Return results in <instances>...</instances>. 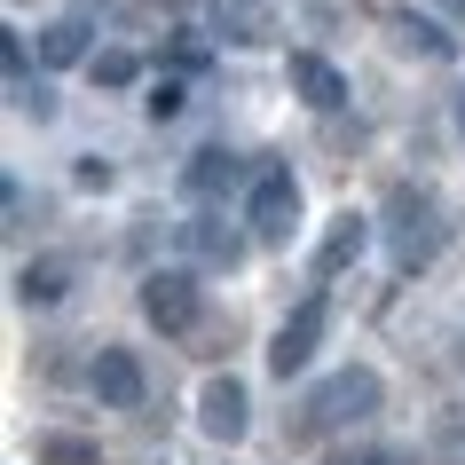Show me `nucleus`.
<instances>
[{
  "instance_id": "nucleus-16",
  "label": "nucleus",
  "mask_w": 465,
  "mask_h": 465,
  "mask_svg": "<svg viewBox=\"0 0 465 465\" xmlns=\"http://www.w3.org/2000/svg\"><path fill=\"white\" fill-rule=\"evenodd\" d=\"M87 79H95V87H134V55H126V48H95Z\"/></svg>"
},
{
  "instance_id": "nucleus-5",
  "label": "nucleus",
  "mask_w": 465,
  "mask_h": 465,
  "mask_svg": "<svg viewBox=\"0 0 465 465\" xmlns=\"http://www.w3.org/2000/svg\"><path fill=\"white\" fill-rule=\"evenodd\" d=\"M323 323H331L323 292H308V300L292 308V316L276 323V340H269V371H276V379H300V371L316 363V347H323Z\"/></svg>"
},
{
  "instance_id": "nucleus-7",
  "label": "nucleus",
  "mask_w": 465,
  "mask_h": 465,
  "mask_svg": "<svg viewBox=\"0 0 465 465\" xmlns=\"http://www.w3.org/2000/svg\"><path fill=\"white\" fill-rule=\"evenodd\" d=\"M237 182H245V158H237L229 143H205L190 166H182V197H190V205H221Z\"/></svg>"
},
{
  "instance_id": "nucleus-10",
  "label": "nucleus",
  "mask_w": 465,
  "mask_h": 465,
  "mask_svg": "<svg viewBox=\"0 0 465 465\" xmlns=\"http://www.w3.org/2000/svg\"><path fill=\"white\" fill-rule=\"evenodd\" d=\"M284 79H292V95L308 103V111H340L347 103V79L323 64L316 48H292V64H284Z\"/></svg>"
},
{
  "instance_id": "nucleus-2",
  "label": "nucleus",
  "mask_w": 465,
  "mask_h": 465,
  "mask_svg": "<svg viewBox=\"0 0 465 465\" xmlns=\"http://www.w3.org/2000/svg\"><path fill=\"white\" fill-rule=\"evenodd\" d=\"M387 237H394V269H426V261L441 252V237H450V221H441L434 190L402 182V190L387 197Z\"/></svg>"
},
{
  "instance_id": "nucleus-20",
  "label": "nucleus",
  "mask_w": 465,
  "mask_h": 465,
  "mask_svg": "<svg viewBox=\"0 0 465 465\" xmlns=\"http://www.w3.org/2000/svg\"><path fill=\"white\" fill-rule=\"evenodd\" d=\"M182 111V79H166V87H150V119H173Z\"/></svg>"
},
{
  "instance_id": "nucleus-8",
  "label": "nucleus",
  "mask_w": 465,
  "mask_h": 465,
  "mask_svg": "<svg viewBox=\"0 0 465 465\" xmlns=\"http://www.w3.org/2000/svg\"><path fill=\"white\" fill-rule=\"evenodd\" d=\"M87 387H95L103 411H143V363H134V347H103L87 363Z\"/></svg>"
},
{
  "instance_id": "nucleus-15",
  "label": "nucleus",
  "mask_w": 465,
  "mask_h": 465,
  "mask_svg": "<svg viewBox=\"0 0 465 465\" xmlns=\"http://www.w3.org/2000/svg\"><path fill=\"white\" fill-rule=\"evenodd\" d=\"M394 40H402V48H418V55H450V32L441 25H426V16H411V8H402V16H394Z\"/></svg>"
},
{
  "instance_id": "nucleus-4",
  "label": "nucleus",
  "mask_w": 465,
  "mask_h": 465,
  "mask_svg": "<svg viewBox=\"0 0 465 465\" xmlns=\"http://www.w3.org/2000/svg\"><path fill=\"white\" fill-rule=\"evenodd\" d=\"M197 308H205V292H197V269H150V276H143V316L158 323L166 340L197 331Z\"/></svg>"
},
{
  "instance_id": "nucleus-9",
  "label": "nucleus",
  "mask_w": 465,
  "mask_h": 465,
  "mask_svg": "<svg viewBox=\"0 0 465 465\" xmlns=\"http://www.w3.org/2000/svg\"><path fill=\"white\" fill-rule=\"evenodd\" d=\"M205 25H213L229 48H269V40H276V8H269V0H213Z\"/></svg>"
},
{
  "instance_id": "nucleus-14",
  "label": "nucleus",
  "mask_w": 465,
  "mask_h": 465,
  "mask_svg": "<svg viewBox=\"0 0 465 465\" xmlns=\"http://www.w3.org/2000/svg\"><path fill=\"white\" fill-rule=\"evenodd\" d=\"M72 292V261H25V269H16V300H25V308H55V300Z\"/></svg>"
},
{
  "instance_id": "nucleus-17",
  "label": "nucleus",
  "mask_w": 465,
  "mask_h": 465,
  "mask_svg": "<svg viewBox=\"0 0 465 465\" xmlns=\"http://www.w3.org/2000/svg\"><path fill=\"white\" fill-rule=\"evenodd\" d=\"M40 465H95V441H79V434H40Z\"/></svg>"
},
{
  "instance_id": "nucleus-6",
  "label": "nucleus",
  "mask_w": 465,
  "mask_h": 465,
  "mask_svg": "<svg viewBox=\"0 0 465 465\" xmlns=\"http://www.w3.org/2000/svg\"><path fill=\"white\" fill-rule=\"evenodd\" d=\"M197 426H205V441H245V426H252V394H245V379H205V394H197Z\"/></svg>"
},
{
  "instance_id": "nucleus-13",
  "label": "nucleus",
  "mask_w": 465,
  "mask_h": 465,
  "mask_svg": "<svg viewBox=\"0 0 465 465\" xmlns=\"http://www.w3.org/2000/svg\"><path fill=\"white\" fill-rule=\"evenodd\" d=\"M190 252L205 261V269H237V261H245V237H237L221 213H197L190 221Z\"/></svg>"
},
{
  "instance_id": "nucleus-21",
  "label": "nucleus",
  "mask_w": 465,
  "mask_h": 465,
  "mask_svg": "<svg viewBox=\"0 0 465 465\" xmlns=\"http://www.w3.org/2000/svg\"><path fill=\"white\" fill-rule=\"evenodd\" d=\"M441 16H450V25H465V0H441Z\"/></svg>"
},
{
  "instance_id": "nucleus-19",
  "label": "nucleus",
  "mask_w": 465,
  "mask_h": 465,
  "mask_svg": "<svg viewBox=\"0 0 465 465\" xmlns=\"http://www.w3.org/2000/svg\"><path fill=\"white\" fill-rule=\"evenodd\" d=\"M323 465H402L394 450H371V441H347V450H331Z\"/></svg>"
},
{
  "instance_id": "nucleus-1",
  "label": "nucleus",
  "mask_w": 465,
  "mask_h": 465,
  "mask_svg": "<svg viewBox=\"0 0 465 465\" xmlns=\"http://www.w3.org/2000/svg\"><path fill=\"white\" fill-rule=\"evenodd\" d=\"M379 402H387V379H379L371 363H347V371H331V379H316V387L300 394L292 434L300 441H331V434H347V426L379 418Z\"/></svg>"
},
{
  "instance_id": "nucleus-3",
  "label": "nucleus",
  "mask_w": 465,
  "mask_h": 465,
  "mask_svg": "<svg viewBox=\"0 0 465 465\" xmlns=\"http://www.w3.org/2000/svg\"><path fill=\"white\" fill-rule=\"evenodd\" d=\"M245 221H252V237H261V245H292V229H300V182H292L284 158H261V166H252Z\"/></svg>"
},
{
  "instance_id": "nucleus-11",
  "label": "nucleus",
  "mask_w": 465,
  "mask_h": 465,
  "mask_svg": "<svg viewBox=\"0 0 465 465\" xmlns=\"http://www.w3.org/2000/svg\"><path fill=\"white\" fill-rule=\"evenodd\" d=\"M72 64H95V32H87V16H55L40 32V72H72Z\"/></svg>"
},
{
  "instance_id": "nucleus-22",
  "label": "nucleus",
  "mask_w": 465,
  "mask_h": 465,
  "mask_svg": "<svg viewBox=\"0 0 465 465\" xmlns=\"http://www.w3.org/2000/svg\"><path fill=\"white\" fill-rule=\"evenodd\" d=\"M458 126H465V95H458Z\"/></svg>"
},
{
  "instance_id": "nucleus-12",
  "label": "nucleus",
  "mask_w": 465,
  "mask_h": 465,
  "mask_svg": "<svg viewBox=\"0 0 465 465\" xmlns=\"http://www.w3.org/2000/svg\"><path fill=\"white\" fill-rule=\"evenodd\" d=\"M363 245H371V221H363V213H340L331 229H323V252H316V284H331V276H340L347 261H363Z\"/></svg>"
},
{
  "instance_id": "nucleus-18",
  "label": "nucleus",
  "mask_w": 465,
  "mask_h": 465,
  "mask_svg": "<svg viewBox=\"0 0 465 465\" xmlns=\"http://www.w3.org/2000/svg\"><path fill=\"white\" fill-rule=\"evenodd\" d=\"M434 458H441V465H465V411H450V418L434 426Z\"/></svg>"
}]
</instances>
